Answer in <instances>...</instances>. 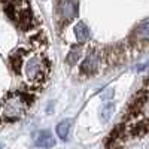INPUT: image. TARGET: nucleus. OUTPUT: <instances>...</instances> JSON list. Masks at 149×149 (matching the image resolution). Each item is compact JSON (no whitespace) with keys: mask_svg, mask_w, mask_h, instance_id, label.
<instances>
[{"mask_svg":"<svg viewBox=\"0 0 149 149\" xmlns=\"http://www.w3.org/2000/svg\"><path fill=\"white\" fill-rule=\"evenodd\" d=\"M79 51H78V48L76 46H74L73 49H72V51H70V54H69V57H67V61H69V63L70 64H74V63H76V60L79 58Z\"/></svg>","mask_w":149,"mask_h":149,"instance_id":"obj_8","label":"nucleus"},{"mask_svg":"<svg viewBox=\"0 0 149 149\" xmlns=\"http://www.w3.org/2000/svg\"><path fill=\"white\" fill-rule=\"evenodd\" d=\"M70 127H72V119L61 121L58 125H57V136H58L60 139L66 140L67 136H69V131H70Z\"/></svg>","mask_w":149,"mask_h":149,"instance_id":"obj_5","label":"nucleus"},{"mask_svg":"<svg viewBox=\"0 0 149 149\" xmlns=\"http://www.w3.org/2000/svg\"><path fill=\"white\" fill-rule=\"evenodd\" d=\"M136 34H137V37L142 39V40H149V18L142 21L137 26V29H136Z\"/></svg>","mask_w":149,"mask_h":149,"instance_id":"obj_6","label":"nucleus"},{"mask_svg":"<svg viewBox=\"0 0 149 149\" xmlns=\"http://www.w3.org/2000/svg\"><path fill=\"white\" fill-rule=\"evenodd\" d=\"M73 34H74V39H76V42L79 45H84L90 40V30L85 26V22H82V21H79L73 27Z\"/></svg>","mask_w":149,"mask_h":149,"instance_id":"obj_4","label":"nucleus"},{"mask_svg":"<svg viewBox=\"0 0 149 149\" xmlns=\"http://www.w3.org/2000/svg\"><path fill=\"white\" fill-rule=\"evenodd\" d=\"M0 149H2V145H0Z\"/></svg>","mask_w":149,"mask_h":149,"instance_id":"obj_10","label":"nucleus"},{"mask_svg":"<svg viewBox=\"0 0 149 149\" xmlns=\"http://www.w3.org/2000/svg\"><path fill=\"white\" fill-rule=\"evenodd\" d=\"M60 15L66 21H72L78 15V5L76 0H61L60 5Z\"/></svg>","mask_w":149,"mask_h":149,"instance_id":"obj_2","label":"nucleus"},{"mask_svg":"<svg viewBox=\"0 0 149 149\" xmlns=\"http://www.w3.org/2000/svg\"><path fill=\"white\" fill-rule=\"evenodd\" d=\"M102 66V54H97V52H91L88 54L82 64H81V72L85 74V76H91V74H95L98 67Z\"/></svg>","mask_w":149,"mask_h":149,"instance_id":"obj_1","label":"nucleus"},{"mask_svg":"<svg viewBox=\"0 0 149 149\" xmlns=\"http://www.w3.org/2000/svg\"><path fill=\"white\" fill-rule=\"evenodd\" d=\"M146 91L149 93V82H148V86H146Z\"/></svg>","mask_w":149,"mask_h":149,"instance_id":"obj_9","label":"nucleus"},{"mask_svg":"<svg viewBox=\"0 0 149 149\" xmlns=\"http://www.w3.org/2000/svg\"><path fill=\"white\" fill-rule=\"evenodd\" d=\"M113 109H115V104L113 103H106L103 107H102V121L103 122H107L109 118L113 113Z\"/></svg>","mask_w":149,"mask_h":149,"instance_id":"obj_7","label":"nucleus"},{"mask_svg":"<svg viewBox=\"0 0 149 149\" xmlns=\"http://www.w3.org/2000/svg\"><path fill=\"white\" fill-rule=\"evenodd\" d=\"M34 145L37 148H40V149H49V148H52L55 145V139L52 137L51 131L42 130V131L37 133L36 139H34Z\"/></svg>","mask_w":149,"mask_h":149,"instance_id":"obj_3","label":"nucleus"}]
</instances>
